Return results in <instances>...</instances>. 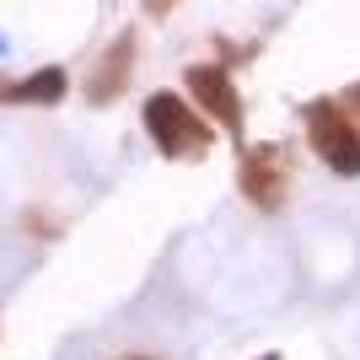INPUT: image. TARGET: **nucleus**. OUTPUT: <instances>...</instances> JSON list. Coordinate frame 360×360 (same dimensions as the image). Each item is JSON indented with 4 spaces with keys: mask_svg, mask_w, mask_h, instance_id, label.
I'll return each instance as SVG.
<instances>
[{
    "mask_svg": "<svg viewBox=\"0 0 360 360\" xmlns=\"http://www.w3.org/2000/svg\"><path fill=\"white\" fill-rule=\"evenodd\" d=\"M242 188L258 210H280V199L290 188V167H285V150L280 146H253L248 162H242Z\"/></svg>",
    "mask_w": 360,
    "mask_h": 360,
    "instance_id": "3",
    "label": "nucleus"
},
{
    "mask_svg": "<svg viewBox=\"0 0 360 360\" xmlns=\"http://www.w3.org/2000/svg\"><path fill=\"white\" fill-rule=\"evenodd\" d=\"M307 135H312V150L339 178H355L360 172V129L333 103H307Z\"/></svg>",
    "mask_w": 360,
    "mask_h": 360,
    "instance_id": "2",
    "label": "nucleus"
},
{
    "mask_svg": "<svg viewBox=\"0 0 360 360\" xmlns=\"http://www.w3.org/2000/svg\"><path fill=\"white\" fill-rule=\"evenodd\" d=\"M146 129L167 156H205L210 150V124L172 91H156L146 103Z\"/></svg>",
    "mask_w": 360,
    "mask_h": 360,
    "instance_id": "1",
    "label": "nucleus"
},
{
    "mask_svg": "<svg viewBox=\"0 0 360 360\" xmlns=\"http://www.w3.org/2000/svg\"><path fill=\"white\" fill-rule=\"evenodd\" d=\"M129 60H135V38L124 32L119 44H113V60H97V70H91V86H86L91 103L119 97V91H124V75H129Z\"/></svg>",
    "mask_w": 360,
    "mask_h": 360,
    "instance_id": "5",
    "label": "nucleus"
},
{
    "mask_svg": "<svg viewBox=\"0 0 360 360\" xmlns=\"http://www.w3.org/2000/svg\"><path fill=\"white\" fill-rule=\"evenodd\" d=\"M65 70H38V75H27V81H0V97L6 103H60L65 97Z\"/></svg>",
    "mask_w": 360,
    "mask_h": 360,
    "instance_id": "6",
    "label": "nucleus"
},
{
    "mask_svg": "<svg viewBox=\"0 0 360 360\" xmlns=\"http://www.w3.org/2000/svg\"><path fill=\"white\" fill-rule=\"evenodd\" d=\"M188 86H194L199 108H210L221 124L242 129V97H237V86H231V75H226L221 65H194V70H188Z\"/></svg>",
    "mask_w": 360,
    "mask_h": 360,
    "instance_id": "4",
    "label": "nucleus"
},
{
    "mask_svg": "<svg viewBox=\"0 0 360 360\" xmlns=\"http://www.w3.org/2000/svg\"><path fill=\"white\" fill-rule=\"evenodd\" d=\"M349 103H355V108H360V86H355V91H349Z\"/></svg>",
    "mask_w": 360,
    "mask_h": 360,
    "instance_id": "7",
    "label": "nucleus"
}]
</instances>
